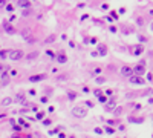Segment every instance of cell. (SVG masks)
Masks as SVG:
<instances>
[{
    "label": "cell",
    "instance_id": "cell-10",
    "mask_svg": "<svg viewBox=\"0 0 153 138\" xmlns=\"http://www.w3.org/2000/svg\"><path fill=\"white\" fill-rule=\"evenodd\" d=\"M12 103V98H9V97H6V98H3L2 100V103H0V106H9V104Z\"/></svg>",
    "mask_w": 153,
    "mask_h": 138
},
{
    "label": "cell",
    "instance_id": "cell-19",
    "mask_svg": "<svg viewBox=\"0 0 153 138\" xmlns=\"http://www.w3.org/2000/svg\"><path fill=\"white\" fill-rule=\"evenodd\" d=\"M136 25H138V26H142V25H144V20H142L141 17H139V18H136Z\"/></svg>",
    "mask_w": 153,
    "mask_h": 138
},
{
    "label": "cell",
    "instance_id": "cell-20",
    "mask_svg": "<svg viewBox=\"0 0 153 138\" xmlns=\"http://www.w3.org/2000/svg\"><path fill=\"white\" fill-rule=\"evenodd\" d=\"M113 107H115V104H113V103H109V104L106 106V110H112Z\"/></svg>",
    "mask_w": 153,
    "mask_h": 138
},
{
    "label": "cell",
    "instance_id": "cell-31",
    "mask_svg": "<svg viewBox=\"0 0 153 138\" xmlns=\"http://www.w3.org/2000/svg\"><path fill=\"white\" fill-rule=\"evenodd\" d=\"M0 84H2V80H0Z\"/></svg>",
    "mask_w": 153,
    "mask_h": 138
},
{
    "label": "cell",
    "instance_id": "cell-27",
    "mask_svg": "<svg viewBox=\"0 0 153 138\" xmlns=\"http://www.w3.org/2000/svg\"><path fill=\"white\" fill-rule=\"evenodd\" d=\"M5 3H6V0H0V8H3V6H5Z\"/></svg>",
    "mask_w": 153,
    "mask_h": 138
},
{
    "label": "cell",
    "instance_id": "cell-15",
    "mask_svg": "<svg viewBox=\"0 0 153 138\" xmlns=\"http://www.w3.org/2000/svg\"><path fill=\"white\" fill-rule=\"evenodd\" d=\"M31 12H32L31 8H26V9H23V11H22V15H23V17H26V15H29Z\"/></svg>",
    "mask_w": 153,
    "mask_h": 138
},
{
    "label": "cell",
    "instance_id": "cell-2",
    "mask_svg": "<svg viewBox=\"0 0 153 138\" xmlns=\"http://www.w3.org/2000/svg\"><path fill=\"white\" fill-rule=\"evenodd\" d=\"M72 114H74V117H77V118H84L86 114H87V110L84 109L83 106H77V107L72 109Z\"/></svg>",
    "mask_w": 153,
    "mask_h": 138
},
{
    "label": "cell",
    "instance_id": "cell-6",
    "mask_svg": "<svg viewBox=\"0 0 153 138\" xmlns=\"http://www.w3.org/2000/svg\"><path fill=\"white\" fill-rule=\"evenodd\" d=\"M133 72H135V75H142V74L145 72L144 63H141V64H136V66L133 68Z\"/></svg>",
    "mask_w": 153,
    "mask_h": 138
},
{
    "label": "cell",
    "instance_id": "cell-4",
    "mask_svg": "<svg viewBox=\"0 0 153 138\" xmlns=\"http://www.w3.org/2000/svg\"><path fill=\"white\" fill-rule=\"evenodd\" d=\"M133 74H135V72H133V68H130V66H122L121 68V75H124V77H132Z\"/></svg>",
    "mask_w": 153,
    "mask_h": 138
},
{
    "label": "cell",
    "instance_id": "cell-1",
    "mask_svg": "<svg viewBox=\"0 0 153 138\" xmlns=\"http://www.w3.org/2000/svg\"><path fill=\"white\" fill-rule=\"evenodd\" d=\"M23 57H25V54H23L22 49H11V51H9V55H8V58H11L12 61H17Z\"/></svg>",
    "mask_w": 153,
    "mask_h": 138
},
{
    "label": "cell",
    "instance_id": "cell-28",
    "mask_svg": "<svg viewBox=\"0 0 153 138\" xmlns=\"http://www.w3.org/2000/svg\"><path fill=\"white\" fill-rule=\"evenodd\" d=\"M75 97H77V95L74 94V92H69V98H75Z\"/></svg>",
    "mask_w": 153,
    "mask_h": 138
},
{
    "label": "cell",
    "instance_id": "cell-21",
    "mask_svg": "<svg viewBox=\"0 0 153 138\" xmlns=\"http://www.w3.org/2000/svg\"><path fill=\"white\" fill-rule=\"evenodd\" d=\"M93 94H95L96 97H101V94H103V92H101V91H98V89H95V91H93Z\"/></svg>",
    "mask_w": 153,
    "mask_h": 138
},
{
    "label": "cell",
    "instance_id": "cell-11",
    "mask_svg": "<svg viewBox=\"0 0 153 138\" xmlns=\"http://www.w3.org/2000/svg\"><path fill=\"white\" fill-rule=\"evenodd\" d=\"M8 78H9V74H8L6 71H3V72H2V78H0V80H2L3 83H8Z\"/></svg>",
    "mask_w": 153,
    "mask_h": 138
},
{
    "label": "cell",
    "instance_id": "cell-9",
    "mask_svg": "<svg viewBox=\"0 0 153 138\" xmlns=\"http://www.w3.org/2000/svg\"><path fill=\"white\" fill-rule=\"evenodd\" d=\"M43 78H46V75H32V77L29 78V81H31V83H37L38 80H43Z\"/></svg>",
    "mask_w": 153,
    "mask_h": 138
},
{
    "label": "cell",
    "instance_id": "cell-16",
    "mask_svg": "<svg viewBox=\"0 0 153 138\" xmlns=\"http://www.w3.org/2000/svg\"><path fill=\"white\" fill-rule=\"evenodd\" d=\"M95 81H96L98 84H103V83H106V78H104V77H98Z\"/></svg>",
    "mask_w": 153,
    "mask_h": 138
},
{
    "label": "cell",
    "instance_id": "cell-25",
    "mask_svg": "<svg viewBox=\"0 0 153 138\" xmlns=\"http://www.w3.org/2000/svg\"><path fill=\"white\" fill-rule=\"evenodd\" d=\"M101 9H103V11H106V9H109V5H107V3H104V5L101 6Z\"/></svg>",
    "mask_w": 153,
    "mask_h": 138
},
{
    "label": "cell",
    "instance_id": "cell-24",
    "mask_svg": "<svg viewBox=\"0 0 153 138\" xmlns=\"http://www.w3.org/2000/svg\"><path fill=\"white\" fill-rule=\"evenodd\" d=\"M106 132H107V133H113V132H115V130H113L112 127H107V129H106Z\"/></svg>",
    "mask_w": 153,
    "mask_h": 138
},
{
    "label": "cell",
    "instance_id": "cell-18",
    "mask_svg": "<svg viewBox=\"0 0 153 138\" xmlns=\"http://www.w3.org/2000/svg\"><path fill=\"white\" fill-rule=\"evenodd\" d=\"M35 57H38V52H32V54H29V60H32V58H35Z\"/></svg>",
    "mask_w": 153,
    "mask_h": 138
},
{
    "label": "cell",
    "instance_id": "cell-26",
    "mask_svg": "<svg viewBox=\"0 0 153 138\" xmlns=\"http://www.w3.org/2000/svg\"><path fill=\"white\" fill-rule=\"evenodd\" d=\"M46 54H48V55H49V57H51V58H54V52H52V51H48V52H46Z\"/></svg>",
    "mask_w": 153,
    "mask_h": 138
},
{
    "label": "cell",
    "instance_id": "cell-22",
    "mask_svg": "<svg viewBox=\"0 0 153 138\" xmlns=\"http://www.w3.org/2000/svg\"><path fill=\"white\" fill-rule=\"evenodd\" d=\"M15 100H17V101H22V100H23V95H22V94H18L17 97H15Z\"/></svg>",
    "mask_w": 153,
    "mask_h": 138
},
{
    "label": "cell",
    "instance_id": "cell-17",
    "mask_svg": "<svg viewBox=\"0 0 153 138\" xmlns=\"http://www.w3.org/2000/svg\"><path fill=\"white\" fill-rule=\"evenodd\" d=\"M6 55H9V51H0V58H6Z\"/></svg>",
    "mask_w": 153,
    "mask_h": 138
},
{
    "label": "cell",
    "instance_id": "cell-5",
    "mask_svg": "<svg viewBox=\"0 0 153 138\" xmlns=\"http://www.w3.org/2000/svg\"><path fill=\"white\" fill-rule=\"evenodd\" d=\"M3 29L6 31V34H14V32H15L14 26H12V25H11V23H9L8 20H6V22H3Z\"/></svg>",
    "mask_w": 153,
    "mask_h": 138
},
{
    "label": "cell",
    "instance_id": "cell-14",
    "mask_svg": "<svg viewBox=\"0 0 153 138\" xmlns=\"http://www.w3.org/2000/svg\"><path fill=\"white\" fill-rule=\"evenodd\" d=\"M142 51H144V48H142V45H139V46H138V48H136V49H135V51H133V52H135V55H139V54H141V52H142Z\"/></svg>",
    "mask_w": 153,
    "mask_h": 138
},
{
    "label": "cell",
    "instance_id": "cell-7",
    "mask_svg": "<svg viewBox=\"0 0 153 138\" xmlns=\"http://www.w3.org/2000/svg\"><path fill=\"white\" fill-rule=\"evenodd\" d=\"M17 5L20 6V8H23V9L31 8V2H29V0H17Z\"/></svg>",
    "mask_w": 153,
    "mask_h": 138
},
{
    "label": "cell",
    "instance_id": "cell-32",
    "mask_svg": "<svg viewBox=\"0 0 153 138\" xmlns=\"http://www.w3.org/2000/svg\"><path fill=\"white\" fill-rule=\"evenodd\" d=\"M152 14H153V11H152Z\"/></svg>",
    "mask_w": 153,
    "mask_h": 138
},
{
    "label": "cell",
    "instance_id": "cell-30",
    "mask_svg": "<svg viewBox=\"0 0 153 138\" xmlns=\"http://www.w3.org/2000/svg\"><path fill=\"white\" fill-rule=\"evenodd\" d=\"M152 31H153V23H152Z\"/></svg>",
    "mask_w": 153,
    "mask_h": 138
},
{
    "label": "cell",
    "instance_id": "cell-12",
    "mask_svg": "<svg viewBox=\"0 0 153 138\" xmlns=\"http://www.w3.org/2000/svg\"><path fill=\"white\" fill-rule=\"evenodd\" d=\"M57 60H58V63H66V61H67V57H66L64 54H60Z\"/></svg>",
    "mask_w": 153,
    "mask_h": 138
},
{
    "label": "cell",
    "instance_id": "cell-8",
    "mask_svg": "<svg viewBox=\"0 0 153 138\" xmlns=\"http://www.w3.org/2000/svg\"><path fill=\"white\" fill-rule=\"evenodd\" d=\"M98 54L101 55V57H106V54H107V46L106 45H98Z\"/></svg>",
    "mask_w": 153,
    "mask_h": 138
},
{
    "label": "cell",
    "instance_id": "cell-23",
    "mask_svg": "<svg viewBox=\"0 0 153 138\" xmlns=\"http://www.w3.org/2000/svg\"><path fill=\"white\" fill-rule=\"evenodd\" d=\"M6 11H9V12H11V11H14V8H12V5H8V6H6Z\"/></svg>",
    "mask_w": 153,
    "mask_h": 138
},
{
    "label": "cell",
    "instance_id": "cell-29",
    "mask_svg": "<svg viewBox=\"0 0 153 138\" xmlns=\"http://www.w3.org/2000/svg\"><path fill=\"white\" fill-rule=\"evenodd\" d=\"M5 69H8V68H5V66H2V64H0V72H3Z\"/></svg>",
    "mask_w": 153,
    "mask_h": 138
},
{
    "label": "cell",
    "instance_id": "cell-3",
    "mask_svg": "<svg viewBox=\"0 0 153 138\" xmlns=\"http://www.w3.org/2000/svg\"><path fill=\"white\" fill-rule=\"evenodd\" d=\"M129 78H130V83L132 84H144V80H142L141 75H135L133 74L132 77H129Z\"/></svg>",
    "mask_w": 153,
    "mask_h": 138
},
{
    "label": "cell",
    "instance_id": "cell-13",
    "mask_svg": "<svg viewBox=\"0 0 153 138\" xmlns=\"http://www.w3.org/2000/svg\"><path fill=\"white\" fill-rule=\"evenodd\" d=\"M54 40H55V34H52L51 37H48L46 40H44V45H49V43H52Z\"/></svg>",
    "mask_w": 153,
    "mask_h": 138
}]
</instances>
